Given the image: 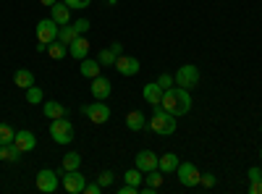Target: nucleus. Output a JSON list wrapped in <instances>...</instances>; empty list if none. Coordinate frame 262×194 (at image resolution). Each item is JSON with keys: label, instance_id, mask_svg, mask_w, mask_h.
Returning a JSON list of instances; mask_svg holds the SVG:
<instances>
[{"label": "nucleus", "instance_id": "obj_1", "mask_svg": "<svg viewBox=\"0 0 262 194\" xmlns=\"http://www.w3.org/2000/svg\"><path fill=\"white\" fill-rule=\"evenodd\" d=\"M160 107L163 111H168V113H173V116H186L189 111H191V95H189V90H184V87H170V90H165L163 92V100H160Z\"/></svg>", "mask_w": 262, "mask_h": 194}, {"label": "nucleus", "instance_id": "obj_2", "mask_svg": "<svg viewBox=\"0 0 262 194\" xmlns=\"http://www.w3.org/2000/svg\"><path fill=\"white\" fill-rule=\"evenodd\" d=\"M147 128L160 134V137H170V134H176V116L163 111V107L158 105V111H155V116H152V121L147 123Z\"/></svg>", "mask_w": 262, "mask_h": 194}, {"label": "nucleus", "instance_id": "obj_3", "mask_svg": "<svg viewBox=\"0 0 262 194\" xmlns=\"http://www.w3.org/2000/svg\"><path fill=\"white\" fill-rule=\"evenodd\" d=\"M50 134H53V139L58 142V144H69L71 139H74V126H71V121L69 118H55L53 123H50Z\"/></svg>", "mask_w": 262, "mask_h": 194}, {"label": "nucleus", "instance_id": "obj_4", "mask_svg": "<svg viewBox=\"0 0 262 194\" xmlns=\"http://www.w3.org/2000/svg\"><path fill=\"white\" fill-rule=\"evenodd\" d=\"M196 84H200V69L186 63L176 71V87H184V90H194Z\"/></svg>", "mask_w": 262, "mask_h": 194}, {"label": "nucleus", "instance_id": "obj_5", "mask_svg": "<svg viewBox=\"0 0 262 194\" xmlns=\"http://www.w3.org/2000/svg\"><path fill=\"white\" fill-rule=\"evenodd\" d=\"M81 113L90 118V123H105L107 118H111V107L105 105V100H97V102H92V105H84L81 107Z\"/></svg>", "mask_w": 262, "mask_h": 194}, {"label": "nucleus", "instance_id": "obj_6", "mask_svg": "<svg viewBox=\"0 0 262 194\" xmlns=\"http://www.w3.org/2000/svg\"><path fill=\"white\" fill-rule=\"evenodd\" d=\"M60 184H63V189L69 191V194H81L84 186H86V179L79 174V168H76V170H66Z\"/></svg>", "mask_w": 262, "mask_h": 194}, {"label": "nucleus", "instance_id": "obj_7", "mask_svg": "<svg viewBox=\"0 0 262 194\" xmlns=\"http://www.w3.org/2000/svg\"><path fill=\"white\" fill-rule=\"evenodd\" d=\"M176 176H179V181H181L184 186H196V184H200V176H202V174L196 170L194 163H179Z\"/></svg>", "mask_w": 262, "mask_h": 194}, {"label": "nucleus", "instance_id": "obj_8", "mask_svg": "<svg viewBox=\"0 0 262 194\" xmlns=\"http://www.w3.org/2000/svg\"><path fill=\"white\" fill-rule=\"evenodd\" d=\"M58 29H60V27L55 24L53 18H42L39 24H37V39L45 42V45H50L53 39H58Z\"/></svg>", "mask_w": 262, "mask_h": 194}, {"label": "nucleus", "instance_id": "obj_9", "mask_svg": "<svg viewBox=\"0 0 262 194\" xmlns=\"http://www.w3.org/2000/svg\"><path fill=\"white\" fill-rule=\"evenodd\" d=\"M58 174L55 170H50V168H45V170H39L37 174V189L39 191H45V194H53L55 189H58Z\"/></svg>", "mask_w": 262, "mask_h": 194}, {"label": "nucleus", "instance_id": "obj_10", "mask_svg": "<svg viewBox=\"0 0 262 194\" xmlns=\"http://www.w3.org/2000/svg\"><path fill=\"white\" fill-rule=\"evenodd\" d=\"M116 71H118L121 76H137V74H139V60L131 58V55H118Z\"/></svg>", "mask_w": 262, "mask_h": 194}, {"label": "nucleus", "instance_id": "obj_11", "mask_svg": "<svg viewBox=\"0 0 262 194\" xmlns=\"http://www.w3.org/2000/svg\"><path fill=\"white\" fill-rule=\"evenodd\" d=\"M69 55L76 58V60H84V58H90V39H86L84 34H79L71 45H69Z\"/></svg>", "mask_w": 262, "mask_h": 194}, {"label": "nucleus", "instance_id": "obj_12", "mask_svg": "<svg viewBox=\"0 0 262 194\" xmlns=\"http://www.w3.org/2000/svg\"><path fill=\"white\" fill-rule=\"evenodd\" d=\"M158 160H160V155L149 153V149H142V153H137V168L142 170V174L155 170V168H158Z\"/></svg>", "mask_w": 262, "mask_h": 194}, {"label": "nucleus", "instance_id": "obj_13", "mask_svg": "<svg viewBox=\"0 0 262 194\" xmlns=\"http://www.w3.org/2000/svg\"><path fill=\"white\" fill-rule=\"evenodd\" d=\"M13 144L21 149V155H24V153H32V149L37 147V137H34L32 132H27V128H24V132H16Z\"/></svg>", "mask_w": 262, "mask_h": 194}, {"label": "nucleus", "instance_id": "obj_14", "mask_svg": "<svg viewBox=\"0 0 262 194\" xmlns=\"http://www.w3.org/2000/svg\"><path fill=\"white\" fill-rule=\"evenodd\" d=\"M111 92H113L111 79H105V76H95L92 79V95L97 100H107V97H111Z\"/></svg>", "mask_w": 262, "mask_h": 194}, {"label": "nucleus", "instance_id": "obj_15", "mask_svg": "<svg viewBox=\"0 0 262 194\" xmlns=\"http://www.w3.org/2000/svg\"><path fill=\"white\" fill-rule=\"evenodd\" d=\"M50 18L55 21L58 27H66L71 21V8L66 3H55V6H50Z\"/></svg>", "mask_w": 262, "mask_h": 194}, {"label": "nucleus", "instance_id": "obj_16", "mask_svg": "<svg viewBox=\"0 0 262 194\" xmlns=\"http://www.w3.org/2000/svg\"><path fill=\"white\" fill-rule=\"evenodd\" d=\"M142 92H144V100H147L149 105H155V107H158L160 100H163V92H165V90L160 87L158 81H149V84H144V90H142Z\"/></svg>", "mask_w": 262, "mask_h": 194}, {"label": "nucleus", "instance_id": "obj_17", "mask_svg": "<svg viewBox=\"0 0 262 194\" xmlns=\"http://www.w3.org/2000/svg\"><path fill=\"white\" fill-rule=\"evenodd\" d=\"M100 69H102V63H100L97 58H84L79 71H81L84 79H95V76H100Z\"/></svg>", "mask_w": 262, "mask_h": 194}, {"label": "nucleus", "instance_id": "obj_18", "mask_svg": "<svg viewBox=\"0 0 262 194\" xmlns=\"http://www.w3.org/2000/svg\"><path fill=\"white\" fill-rule=\"evenodd\" d=\"M118 55H121V45L116 42V45H111L107 50H100V55H97V60L102 63V66H116V60H118Z\"/></svg>", "mask_w": 262, "mask_h": 194}, {"label": "nucleus", "instance_id": "obj_19", "mask_svg": "<svg viewBox=\"0 0 262 194\" xmlns=\"http://www.w3.org/2000/svg\"><path fill=\"white\" fill-rule=\"evenodd\" d=\"M179 155H173V153H165V155H160V160H158V168L163 170V174H173V170L179 168Z\"/></svg>", "mask_w": 262, "mask_h": 194}, {"label": "nucleus", "instance_id": "obj_20", "mask_svg": "<svg viewBox=\"0 0 262 194\" xmlns=\"http://www.w3.org/2000/svg\"><path fill=\"white\" fill-rule=\"evenodd\" d=\"M13 84H16V87H21V90H29L32 84H34V74L29 69H18L13 74Z\"/></svg>", "mask_w": 262, "mask_h": 194}, {"label": "nucleus", "instance_id": "obj_21", "mask_svg": "<svg viewBox=\"0 0 262 194\" xmlns=\"http://www.w3.org/2000/svg\"><path fill=\"white\" fill-rule=\"evenodd\" d=\"M42 111H45V116H48L50 121H55V118H63V116H66V107H63L58 100H48L45 105H42Z\"/></svg>", "mask_w": 262, "mask_h": 194}, {"label": "nucleus", "instance_id": "obj_22", "mask_svg": "<svg viewBox=\"0 0 262 194\" xmlns=\"http://www.w3.org/2000/svg\"><path fill=\"white\" fill-rule=\"evenodd\" d=\"M48 55H50L53 60H63L66 55H69V45H63L60 39H53L50 45H48Z\"/></svg>", "mask_w": 262, "mask_h": 194}, {"label": "nucleus", "instance_id": "obj_23", "mask_svg": "<svg viewBox=\"0 0 262 194\" xmlns=\"http://www.w3.org/2000/svg\"><path fill=\"white\" fill-rule=\"evenodd\" d=\"M126 126L131 128V132H139V128H144V126H147L144 113H139V111H131V113H126Z\"/></svg>", "mask_w": 262, "mask_h": 194}, {"label": "nucleus", "instance_id": "obj_24", "mask_svg": "<svg viewBox=\"0 0 262 194\" xmlns=\"http://www.w3.org/2000/svg\"><path fill=\"white\" fill-rule=\"evenodd\" d=\"M21 158V149L11 142V144H0V160H8V163H16Z\"/></svg>", "mask_w": 262, "mask_h": 194}, {"label": "nucleus", "instance_id": "obj_25", "mask_svg": "<svg viewBox=\"0 0 262 194\" xmlns=\"http://www.w3.org/2000/svg\"><path fill=\"white\" fill-rule=\"evenodd\" d=\"M163 176H165V174H163L160 168H155V170H149V174H144L147 189H155V191H158V189L163 186Z\"/></svg>", "mask_w": 262, "mask_h": 194}, {"label": "nucleus", "instance_id": "obj_26", "mask_svg": "<svg viewBox=\"0 0 262 194\" xmlns=\"http://www.w3.org/2000/svg\"><path fill=\"white\" fill-rule=\"evenodd\" d=\"M79 37V32L74 29V24H66V27H60L58 29V39L63 42V45H71V42Z\"/></svg>", "mask_w": 262, "mask_h": 194}, {"label": "nucleus", "instance_id": "obj_27", "mask_svg": "<svg viewBox=\"0 0 262 194\" xmlns=\"http://www.w3.org/2000/svg\"><path fill=\"white\" fill-rule=\"evenodd\" d=\"M81 165V155L79 153H69L63 158V170H76Z\"/></svg>", "mask_w": 262, "mask_h": 194}, {"label": "nucleus", "instance_id": "obj_28", "mask_svg": "<svg viewBox=\"0 0 262 194\" xmlns=\"http://www.w3.org/2000/svg\"><path fill=\"white\" fill-rule=\"evenodd\" d=\"M24 92H27V102H29V105H39L42 100H45V97H42V90L37 87V84H32V87L24 90Z\"/></svg>", "mask_w": 262, "mask_h": 194}, {"label": "nucleus", "instance_id": "obj_29", "mask_svg": "<svg viewBox=\"0 0 262 194\" xmlns=\"http://www.w3.org/2000/svg\"><path fill=\"white\" fill-rule=\"evenodd\" d=\"M126 184H131V186H139L142 181H144V174H142V170L139 168H134V170H126Z\"/></svg>", "mask_w": 262, "mask_h": 194}, {"label": "nucleus", "instance_id": "obj_30", "mask_svg": "<svg viewBox=\"0 0 262 194\" xmlns=\"http://www.w3.org/2000/svg\"><path fill=\"white\" fill-rule=\"evenodd\" d=\"M16 137V132L8 126V123H0V144H11Z\"/></svg>", "mask_w": 262, "mask_h": 194}, {"label": "nucleus", "instance_id": "obj_31", "mask_svg": "<svg viewBox=\"0 0 262 194\" xmlns=\"http://www.w3.org/2000/svg\"><path fill=\"white\" fill-rule=\"evenodd\" d=\"M113 179H116V174H113V170H102V174L97 176V184L105 189V186H111V184H113Z\"/></svg>", "mask_w": 262, "mask_h": 194}, {"label": "nucleus", "instance_id": "obj_32", "mask_svg": "<svg viewBox=\"0 0 262 194\" xmlns=\"http://www.w3.org/2000/svg\"><path fill=\"white\" fill-rule=\"evenodd\" d=\"M92 0H66V6H69L71 11H81V8H90Z\"/></svg>", "mask_w": 262, "mask_h": 194}, {"label": "nucleus", "instance_id": "obj_33", "mask_svg": "<svg viewBox=\"0 0 262 194\" xmlns=\"http://www.w3.org/2000/svg\"><path fill=\"white\" fill-rule=\"evenodd\" d=\"M74 29H76L79 34L90 32V18H79V21H74Z\"/></svg>", "mask_w": 262, "mask_h": 194}, {"label": "nucleus", "instance_id": "obj_34", "mask_svg": "<svg viewBox=\"0 0 262 194\" xmlns=\"http://www.w3.org/2000/svg\"><path fill=\"white\" fill-rule=\"evenodd\" d=\"M158 84H160L163 90H170V87H173V76H170V74H160V76H158Z\"/></svg>", "mask_w": 262, "mask_h": 194}, {"label": "nucleus", "instance_id": "obj_35", "mask_svg": "<svg viewBox=\"0 0 262 194\" xmlns=\"http://www.w3.org/2000/svg\"><path fill=\"white\" fill-rule=\"evenodd\" d=\"M200 184H205V186H215V176H212V174H202V176H200Z\"/></svg>", "mask_w": 262, "mask_h": 194}, {"label": "nucleus", "instance_id": "obj_36", "mask_svg": "<svg viewBox=\"0 0 262 194\" xmlns=\"http://www.w3.org/2000/svg\"><path fill=\"white\" fill-rule=\"evenodd\" d=\"M100 191H102L100 184H86V186H84V194H100Z\"/></svg>", "mask_w": 262, "mask_h": 194}, {"label": "nucleus", "instance_id": "obj_37", "mask_svg": "<svg viewBox=\"0 0 262 194\" xmlns=\"http://www.w3.org/2000/svg\"><path fill=\"white\" fill-rule=\"evenodd\" d=\"M249 191H252V194H262V179H254L252 186H249Z\"/></svg>", "mask_w": 262, "mask_h": 194}, {"label": "nucleus", "instance_id": "obj_38", "mask_svg": "<svg viewBox=\"0 0 262 194\" xmlns=\"http://www.w3.org/2000/svg\"><path fill=\"white\" fill-rule=\"evenodd\" d=\"M137 189H139V186H131V184H123V186H121L118 191H121V194H137Z\"/></svg>", "mask_w": 262, "mask_h": 194}, {"label": "nucleus", "instance_id": "obj_39", "mask_svg": "<svg viewBox=\"0 0 262 194\" xmlns=\"http://www.w3.org/2000/svg\"><path fill=\"white\" fill-rule=\"evenodd\" d=\"M254 179H262V168H249V181Z\"/></svg>", "mask_w": 262, "mask_h": 194}, {"label": "nucleus", "instance_id": "obj_40", "mask_svg": "<svg viewBox=\"0 0 262 194\" xmlns=\"http://www.w3.org/2000/svg\"><path fill=\"white\" fill-rule=\"evenodd\" d=\"M39 3H42V6H48V8H50V6H55V3H58V0H39Z\"/></svg>", "mask_w": 262, "mask_h": 194}, {"label": "nucleus", "instance_id": "obj_41", "mask_svg": "<svg viewBox=\"0 0 262 194\" xmlns=\"http://www.w3.org/2000/svg\"><path fill=\"white\" fill-rule=\"evenodd\" d=\"M259 155H262V149H259Z\"/></svg>", "mask_w": 262, "mask_h": 194}, {"label": "nucleus", "instance_id": "obj_42", "mask_svg": "<svg viewBox=\"0 0 262 194\" xmlns=\"http://www.w3.org/2000/svg\"><path fill=\"white\" fill-rule=\"evenodd\" d=\"M259 132H262V128H259Z\"/></svg>", "mask_w": 262, "mask_h": 194}]
</instances>
